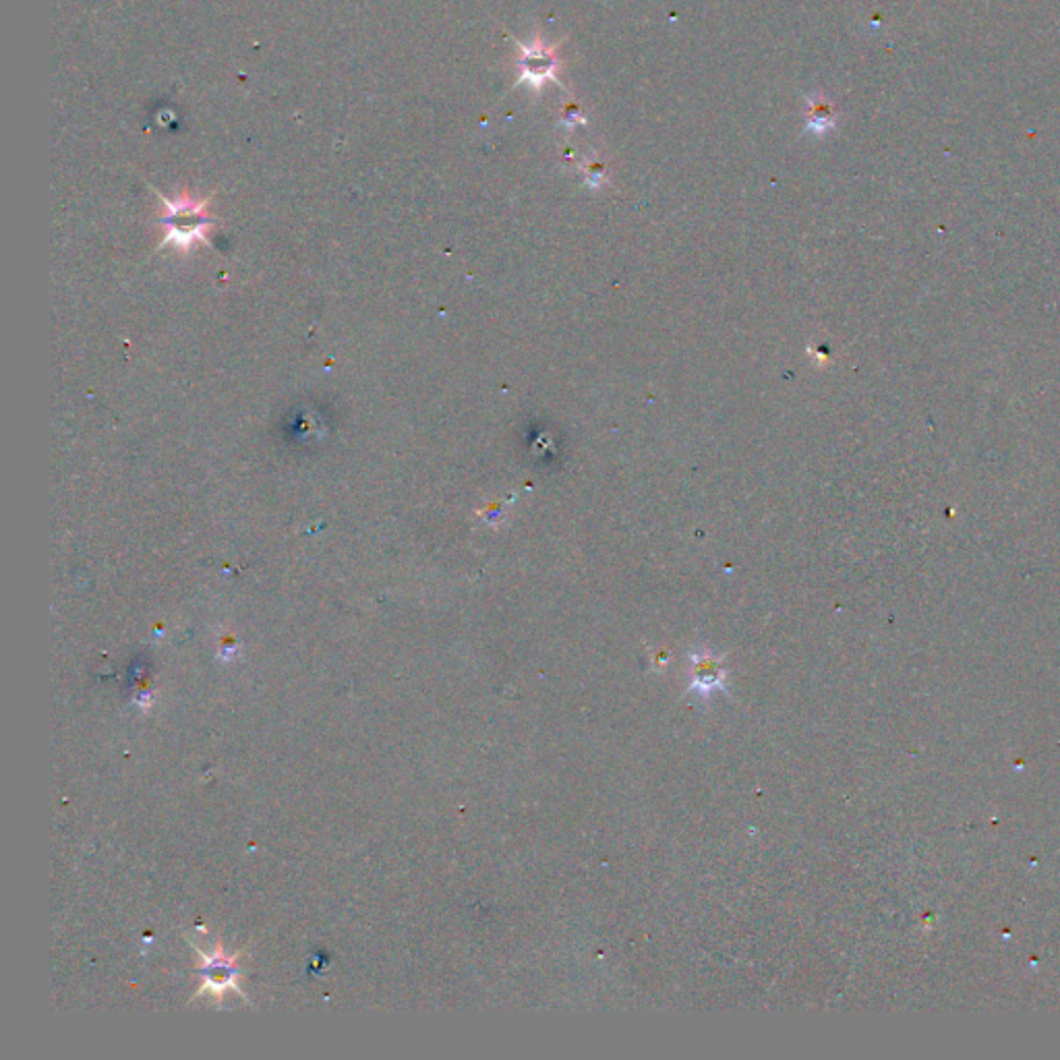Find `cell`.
<instances>
[{
  "label": "cell",
  "mask_w": 1060,
  "mask_h": 1060,
  "mask_svg": "<svg viewBox=\"0 0 1060 1060\" xmlns=\"http://www.w3.org/2000/svg\"><path fill=\"white\" fill-rule=\"evenodd\" d=\"M514 42L518 46V56L514 63L518 71L516 85H530L535 92H541L543 85L549 81L564 87L562 79H559V71H562L559 46H562V42L549 46L539 34L530 44H522L520 40H514Z\"/></svg>",
  "instance_id": "1"
},
{
  "label": "cell",
  "mask_w": 1060,
  "mask_h": 1060,
  "mask_svg": "<svg viewBox=\"0 0 1060 1060\" xmlns=\"http://www.w3.org/2000/svg\"><path fill=\"white\" fill-rule=\"evenodd\" d=\"M162 203L166 208L164 243H174L176 247L187 249L191 243L205 241V228L212 224V220L205 216L203 201L199 203L189 197H181L179 201H170L162 197Z\"/></svg>",
  "instance_id": "2"
},
{
  "label": "cell",
  "mask_w": 1060,
  "mask_h": 1060,
  "mask_svg": "<svg viewBox=\"0 0 1060 1060\" xmlns=\"http://www.w3.org/2000/svg\"><path fill=\"white\" fill-rule=\"evenodd\" d=\"M835 125L833 119V108L824 102V98H810L808 100V131H814L816 135H822Z\"/></svg>",
  "instance_id": "3"
},
{
  "label": "cell",
  "mask_w": 1060,
  "mask_h": 1060,
  "mask_svg": "<svg viewBox=\"0 0 1060 1060\" xmlns=\"http://www.w3.org/2000/svg\"><path fill=\"white\" fill-rule=\"evenodd\" d=\"M588 119H586V110L582 104H578L574 98L572 100H566L562 104V108H559V125H564L566 129H574L578 125H586Z\"/></svg>",
  "instance_id": "4"
},
{
  "label": "cell",
  "mask_w": 1060,
  "mask_h": 1060,
  "mask_svg": "<svg viewBox=\"0 0 1060 1060\" xmlns=\"http://www.w3.org/2000/svg\"><path fill=\"white\" fill-rule=\"evenodd\" d=\"M584 176H586V183L591 187H599L605 179H607V170H609V164L601 158H591L584 166H580Z\"/></svg>",
  "instance_id": "5"
}]
</instances>
